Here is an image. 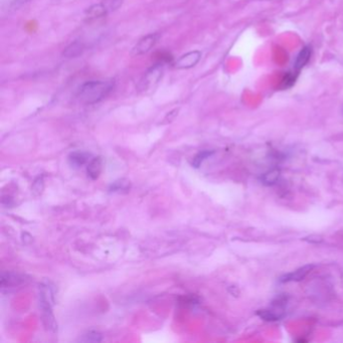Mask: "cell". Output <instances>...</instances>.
<instances>
[{
	"label": "cell",
	"mask_w": 343,
	"mask_h": 343,
	"mask_svg": "<svg viewBox=\"0 0 343 343\" xmlns=\"http://www.w3.org/2000/svg\"><path fill=\"white\" fill-rule=\"evenodd\" d=\"M214 151H209V150H204V151H201V152L197 153L193 159H192V162H191V165L195 168H198L201 163L207 159L208 157H210L213 154H214Z\"/></svg>",
	"instance_id": "cell-16"
},
{
	"label": "cell",
	"mask_w": 343,
	"mask_h": 343,
	"mask_svg": "<svg viewBox=\"0 0 343 343\" xmlns=\"http://www.w3.org/2000/svg\"><path fill=\"white\" fill-rule=\"evenodd\" d=\"M44 189V183H43V176H38V178L35 180L32 187V191L34 192L35 195H40Z\"/></svg>",
	"instance_id": "cell-18"
},
{
	"label": "cell",
	"mask_w": 343,
	"mask_h": 343,
	"mask_svg": "<svg viewBox=\"0 0 343 343\" xmlns=\"http://www.w3.org/2000/svg\"><path fill=\"white\" fill-rule=\"evenodd\" d=\"M311 55H312V48L310 45H306L299 51L294 62V65H293L294 66L293 71L295 73L299 74V72L309 63Z\"/></svg>",
	"instance_id": "cell-8"
},
{
	"label": "cell",
	"mask_w": 343,
	"mask_h": 343,
	"mask_svg": "<svg viewBox=\"0 0 343 343\" xmlns=\"http://www.w3.org/2000/svg\"><path fill=\"white\" fill-rule=\"evenodd\" d=\"M85 49V45L83 42L81 41H75L73 43H71L69 46H67L63 52V56L67 59H73V58H76L80 55H82V52Z\"/></svg>",
	"instance_id": "cell-13"
},
{
	"label": "cell",
	"mask_w": 343,
	"mask_h": 343,
	"mask_svg": "<svg viewBox=\"0 0 343 343\" xmlns=\"http://www.w3.org/2000/svg\"><path fill=\"white\" fill-rule=\"evenodd\" d=\"M89 157H90L89 153L81 151L71 153L69 155V163L74 168H80L89 162Z\"/></svg>",
	"instance_id": "cell-12"
},
{
	"label": "cell",
	"mask_w": 343,
	"mask_h": 343,
	"mask_svg": "<svg viewBox=\"0 0 343 343\" xmlns=\"http://www.w3.org/2000/svg\"><path fill=\"white\" fill-rule=\"evenodd\" d=\"M55 295L49 283H42L39 286V308L41 310V319L44 327L55 332L58 329V323L52 313Z\"/></svg>",
	"instance_id": "cell-2"
},
{
	"label": "cell",
	"mask_w": 343,
	"mask_h": 343,
	"mask_svg": "<svg viewBox=\"0 0 343 343\" xmlns=\"http://www.w3.org/2000/svg\"><path fill=\"white\" fill-rule=\"evenodd\" d=\"M113 89V81H89L81 86L77 99L85 105H94L104 100Z\"/></svg>",
	"instance_id": "cell-1"
},
{
	"label": "cell",
	"mask_w": 343,
	"mask_h": 343,
	"mask_svg": "<svg viewBox=\"0 0 343 343\" xmlns=\"http://www.w3.org/2000/svg\"><path fill=\"white\" fill-rule=\"evenodd\" d=\"M201 58V52L199 50L190 51L183 56H181L174 64V67L178 70L191 69L195 67Z\"/></svg>",
	"instance_id": "cell-5"
},
{
	"label": "cell",
	"mask_w": 343,
	"mask_h": 343,
	"mask_svg": "<svg viewBox=\"0 0 343 343\" xmlns=\"http://www.w3.org/2000/svg\"><path fill=\"white\" fill-rule=\"evenodd\" d=\"M274 305V309H265V310H260L258 311V315L266 320V321H277V320H281L285 313L283 311V306Z\"/></svg>",
	"instance_id": "cell-9"
},
{
	"label": "cell",
	"mask_w": 343,
	"mask_h": 343,
	"mask_svg": "<svg viewBox=\"0 0 343 343\" xmlns=\"http://www.w3.org/2000/svg\"><path fill=\"white\" fill-rule=\"evenodd\" d=\"M279 177H280V171L278 169H271L262 175L261 180L266 186H273L279 180Z\"/></svg>",
	"instance_id": "cell-14"
},
{
	"label": "cell",
	"mask_w": 343,
	"mask_h": 343,
	"mask_svg": "<svg viewBox=\"0 0 343 343\" xmlns=\"http://www.w3.org/2000/svg\"><path fill=\"white\" fill-rule=\"evenodd\" d=\"M30 1H33V0H14V1L12 2V5H13L14 7H19V6H21L22 4L28 3V2H30Z\"/></svg>",
	"instance_id": "cell-19"
},
{
	"label": "cell",
	"mask_w": 343,
	"mask_h": 343,
	"mask_svg": "<svg viewBox=\"0 0 343 343\" xmlns=\"http://www.w3.org/2000/svg\"><path fill=\"white\" fill-rule=\"evenodd\" d=\"M314 268V265H306L303 267L297 269L294 272H291L289 274L284 275L283 277L280 278V282L282 283H288V282H299L305 279L307 275L312 271Z\"/></svg>",
	"instance_id": "cell-7"
},
{
	"label": "cell",
	"mask_w": 343,
	"mask_h": 343,
	"mask_svg": "<svg viewBox=\"0 0 343 343\" xmlns=\"http://www.w3.org/2000/svg\"><path fill=\"white\" fill-rule=\"evenodd\" d=\"M108 13L107 8L105 7V5L103 4V2L101 1L100 3L94 4L92 6H90L87 10H86V16L90 19L93 18H100L103 16H106Z\"/></svg>",
	"instance_id": "cell-11"
},
{
	"label": "cell",
	"mask_w": 343,
	"mask_h": 343,
	"mask_svg": "<svg viewBox=\"0 0 343 343\" xmlns=\"http://www.w3.org/2000/svg\"><path fill=\"white\" fill-rule=\"evenodd\" d=\"M25 282V277L13 273V272H2L1 273V278H0V285L1 288H11V287H16Z\"/></svg>",
	"instance_id": "cell-6"
},
{
	"label": "cell",
	"mask_w": 343,
	"mask_h": 343,
	"mask_svg": "<svg viewBox=\"0 0 343 343\" xmlns=\"http://www.w3.org/2000/svg\"><path fill=\"white\" fill-rule=\"evenodd\" d=\"M130 188H131L130 181L128 179L122 178V179H119V180L113 182L110 186L109 191L111 192H128Z\"/></svg>",
	"instance_id": "cell-15"
},
{
	"label": "cell",
	"mask_w": 343,
	"mask_h": 343,
	"mask_svg": "<svg viewBox=\"0 0 343 343\" xmlns=\"http://www.w3.org/2000/svg\"><path fill=\"white\" fill-rule=\"evenodd\" d=\"M164 68L162 64H156L152 66L144 75L141 77L137 89L139 92H149L155 89V87L158 85L160 80L163 76Z\"/></svg>",
	"instance_id": "cell-3"
},
{
	"label": "cell",
	"mask_w": 343,
	"mask_h": 343,
	"mask_svg": "<svg viewBox=\"0 0 343 343\" xmlns=\"http://www.w3.org/2000/svg\"><path fill=\"white\" fill-rule=\"evenodd\" d=\"M160 38L159 34H150L141 38L132 49V56H141L148 52Z\"/></svg>",
	"instance_id": "cell-4"
},
{
	"label": "cell",
	"mask_w": 343,
	"mask_h": 343,
	"mask_svg": "<svg viewBox=\"0 0 343 343\" xmlns=\"http://www.w3.org/2000/svg\"><path fill=\"white\" fill-rule=\"evenodd\" d=\"M102 169H103V161H102V158L101 157H95L93 158L89 163H88V166H87V173H88V176L93 179V180H96L100 177L101 175V172H102Z\"/></svg>",
	"instance_id": "cell-10"
},
{
	"label": "cell",
	"mask_w": 343,
	"mask_h": 343,
	"mask_svg": "<svg viewBox=\"0 0 343 343\" xmlns=\"http://www.w3.org/2000/svg\"><path fill=\"white\" fill-rule=\"evenodd\" d=\"M102 340L103 336L98 331H88L81 338V341L83 342H101Z\"/></svg>",
	"instance_id": "cell-17"
}]
</instances>
